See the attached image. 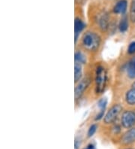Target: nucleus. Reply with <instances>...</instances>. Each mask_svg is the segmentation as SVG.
Here are the masks:
<instances>
[{
    "label": "nucleus",
    "instance_id": "nucleus-1",
    "mask_svg": "<svg viewBox=\"0 0 135 149\" xmlns=\"http://www.w3.org/2000/svg\"><path fill=\"white\" fill-rule=\"evenodd\" d=\"M83 44L86 48L91 51H96L100 44V38L96 33L88 32L83 38Z\"/></svg>",
    "mask_w": 135,
    "mask_h": 149
},
{
    "label": "nucleus",
    "instance_id": "nucleus-2",
    "mask_svg": "<svg viewBox=\"0 0 135 149\" xmlns=\"http://www.w3.org/2000/svg\"><path fill=\"white\" fill-rule=\"evenodd\" d=\"M96 91L97 93H101L105 90L107 81V74L105 69L103 67L97 68L96 71Z\"/></svg>",
    "mask_w": 135,
    "mask_h": 149
},
{
    "label": "nucleus",
    "instance_id": "nucleus-3",
    "mask_svg": "<svg viewBox=\"0 0 135 149\" xmlns=\"http://www.w3.org/2000/svg\"><path fill=\"white\" fill-rule=\"evenodd\" d=\"M122 124L125 128H131L135 124V113L126 111L122 116Z\"/></svg>",
    "mask_w": 135,
    "mask_h": 149
},
{
    "label": "nucleus",
    "instance_id": "nucleus-4",
    "mask_svg": "<svg viewBox=\"0 0 135 149\" xmlns=\"http://www.w3.org/2000/svg\"><path fill=\"white\" fill-rule=\"evenodd\" d=\"M122 110V107L119 105H115L114 106L108 111L107 115H105V124H111L116 119L117 116L119 115Z\"/></svg>",
    "mask_w": 135,
    "mask_h": 149
},
{
    "label": "nucleus",
    "instance_id": "nucleus-5",
    "mask_svg": "<svg viewBox=\"0 0 135 149\" xmlns=\"http://www.w3.org/2000/svg\"><path fill=\"white\" fill-rule=\"evenodd\" d=\"M89 83H90L89 78H84L83 80L81 81L79 84H78V86H77L75 88L76 100H78V99L82 96V94L83 93L85 90L87 89V87H88L89 84Z\"/></svg>",
    "mask_w": 135,
    "mask_h": 149
},
{
    "label": "nucleus",
    "instance_id": "nucleus-6",
    "mask_svg": "<svg viewBox=\"0 0 135 149\" xmlns=\"http://www.w3.org/2000/svg\"><path fill=\"white\" fill-rule=\"evenodd\" d=\"M135 141V128H132L129 130L124 133V135L122 137L121 142L122 144L127 146L130 144L133 143Z\"/></svg>",
    "mask_w": 135,
    "mask_h": 149
},
{
    "label": "nucleus",
    "instance_id": "nucleus-7",
    "mask_svg": "<svg viewBox=\"0 0 135 149\" xmlns=\"http://www.w3.org/2000/svg\"><path fill=\"white\" fill-rule=\"evenodd\" d=\"M127 6H128V4L126 0H120L117 2L114 7V11L117 14H124L127 9Z\"/></svg>",
    "mask_w": 135,
    "mask_h": 149
},
{
    "label": "nucleus",
    "instance_id": "nucleus-8",
    "mask_svg": "<svg viewBox=\"0 0 135 149\" xmlns=\"http://www.w3.org/2000/svg\"><path fill=\"white\" fill-rule=\"evenodd\" d=\"M127 73L129 78H135V56L133 58H132V60L128 63V67H127Z\"/></svg>",
    "mask_w": 135,
    "mask_h": 149
},
{
    "label": "nucleus",
    "instance_id": "nucleus-9",
    "mask_svg": "<svg viewBox=\"0 0 135 149\" xmlns=\"http://www.w3.org/2000/svg\"><path fill=\"white\" fill-rule=\"evenodd\" d=\"M84 28V24L79 18H76L74 22V29H75V42L78 38V35Z\"/></svg>",
    "mask_w": 135,
    "mask_h": 149
},
{
    "label": "nucleus",
    "instance_id": "nucleus-10",
    "mask_svg": "<svg viewBox=\"0 0 135 149\" xmlns=\"http://www.w3.org/2000/svg\"><path fill=\"white\" fill-rule=\"evenodd\" d=\"M109 19H108V16L107 15H103L101 17V18L99 19V25L100 27L102 29L103 31H106L108 28V25H109Z\"/></svg>",
    "mask_w": 135,
    "mask_h": 149
},
{
    "label": "nucleus",
    "instance_id": "nucleus-11",
    "mask_svg": "<svg viewBox=\"0 0 135 149\" xmlns=\"http://www.w3.org/2000/svg\"><path fill=\"white\" fill-rule=\"evenodd\" d=\"M126 101L130 105H135V89L130 90L126 94Z\"/></svg>",
    "mask_w": 135,
    "mask_h": 149
},
{
    "label": "nucleus",
    "instance_id": "nucleus-12",
    "mask_svg": "<svg viewBox=\"0 0 135 149\" xmlns=\"http://www.w3.org/2000/svg\"><path fill=\"white\" fill-rule=\"evenodd\" d=\"M82 75V69H81L80 64L76 63L74 65V79L75 82H78L80 79Z\"/></svg>",
    "mask_w": 135,
    "mask_h": 149
},
{
    "label": "nucleus",
    "instance_id": "nucleus-13",
    "mask_svg": "<svg viewBox=\"0 0 135 149\" xmlns=\"http://www.w3.org/2000/svg\"><path fill=\"white\" fill-rule=\"evenodd\" d=\"M128 21H127V18L124 17L121 20L120 24H119V29L121 32H125L128 29Z\"/></svg>",
    "mask_w": 135,
    "mask_h": 149
},
{
    "label": "nucleus",
    "instance_id": "nucleus-14",
    "mask_svg": "<svg viewBox=\"0 0 135 149\" xmlns=\"http://www.w3.org/2000/svg\"><path fill=\"white\" fill-rule=\"evenodd\" d=\"M130 18L132 22H135V0H132L130 9Z\"/></svg>",
    "mask_w": 135,
    "mask_h": 149
},
{
    "label": "nucleus",
    "instance_id": "nucleus-15",
    "mask_svg": "<svg viewBox=\"0 0 135 149\" xmlns=\"http://www.w3.org/2000/svg\"><path fill=\"white\" fill-rule=\"evenodd\" d=\"M75 60L76 63H84L85 61H86L84 56L80 52L75 54Z\"/></svg>",
    "mask_w": 135,
    "mask_h": 149
},
{
    "label": "nucleus",
    "instance_id": "nucleus-16",
    "mask_svg": "<svg viewBox=\"0 0 135 149\" xmlns=\"http://www.w3.org/2000/svg\"><path fill=\"white\" fill-rule=\"evenodd\" d=\"M96 129H97V127H96V125L93 124V125L91 126L88 131V137L92 136L94 135V133H96Z\"/></svg>",
    "mask_w": 135,
    "mask_h": 149
},
{
    "label": "nucleus",
    "instance_id": "nucleus-17",
    "mask_svg": "<svg viewBox=\"0 0 135 149\" xmlns=\"http://www.w3.org/2000/svg\"><path fill=\"white\" fill-rule=\"evenodd\" d=\"M107 105V100L106 99H101V100H99L98 102V106L101 110H104Z\"/></svg>",
    "mask_w": 135,
    "mask_h": 149
},
{
    "label": "nucleus",
    "instance_id": "nucleus-18",
    "mask_svg": "<svg viewBox=\"0 0 135 149\" xmlns=\"http://www.w3.org/2000/svg\"><path fill=\"white\" fill-rule=\"evenodd\" d=\"M128 52L130 54L135 53V42H133L128 47Z\"/></svg>",
    "mask_w": 135,
    "mask_h": 149
},
{
    "label": "nucleus",
    "instance_id": "nucleus-19",
    "mask_svg": "<svg viewBox=\"0 0 135 149\" xmlns=\"http://www.w3.org/2000/svg\"><path fill=\"white\" fill-rule=\"evenodd\" d=\"M103 116H104V110H101V112L99 113L98 115L97 116H96V120H100V119H101V118H102Z\"/></svg>",
    "mask_w": 135,
    "mask_h": 149
},
{
    "label": "nucleus",
    "instance_id": "nucleus-20",
    "mask_svg": "<svg viewBox=\"0 0 135 149\" xmlns=\"http://www.w3.org/2000/svg\"><path fill=\"white\" fill-rule=\"evenodd\" d=\"M84 149H95V146L93 145H92V144H90L87 148H85Z\"/></svg>",
    "mask_w": 135,
    "mask_h": 149
},
{
    "label": "nucleus",
    "instance_id": "nucleus-21",
    "mask_svg": "<svg viewBox=\"0 0 135 149\" xmlns=\"http://www.w3.org/2000/svg\"><path fill=\"white\" fill-rule=\"evenodd\" d=\"M133 88H134V89H135V82L133 84Z\"/></svg>",
    "mask_w": 135,
    "mask_h": 149
},
{
    "label": "nucleus",
    "instance_id": "nucleus-22",
    "mask_svg": "<svg viewBox=\"0 0 135 149\" xmlns=\"http://www.w3.org/2000/svg\"><path fill=\"white\" fill-rule=\"evenodd\" d=\"M128 149H131V148H128Z\"/></svg>",
    "mask_w": 135,
    "mask_h": 149
}]
</instances>
